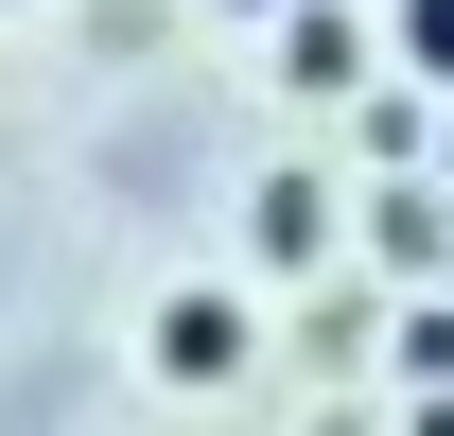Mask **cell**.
<instances>
[{"label":"cell","mask_w":454,"mask_h":436,"mask_svg":"<svg viewBox=\"0 0 454 436\" xmlns=\"http://www.w3.org/2000/svg\"><path fill=\"white\" fill-rule=\"evenodd\" d=\"M262 315H245V279H175L158 297V384H245Z\"/></svg>","instance_id":"1"},{"label":"cell","mask_w":454,"mask_h":436,"mask_svg":"<svg viewBox=\"0 0 454 436\" xmlns=\"http://www.w3.org/2000/svg\"><path fill=\"white\" fill-rule=\"evenodd\" d=\"M349 70H367V35H349L333 0H297L280 18V88H349Z\"/></svg>","instance_id":"2"},{"label":"cell","mask_w":454,"mask_h":436,"mask_svg":"<svg viewBox=\"0 0 454 436\" xmlns=\"http://www.w3.org/2000/svg\"><path fill=\"white\" fill-rule=\"evenodd\" d=\"M315 245H333V210H315V175H280L262 192V262H315Z\"/></svg>","instance_id":"3"},{"label":"cell","mask_w":454,"mask_h":436,"mask_svg":"<svg viewBox=\"0 0 454 436\" xmlns=\"http://www.w3.org/2000/svg\"><path fill=\"white\" fill-rule=\"evenodd\" d=\"M385 35H402V70H419V88H454V0H402Z\"/></svg>","instance_id":"4"},{"label":"cell","mask_w":454,"mask_h":436,"mask_svg":"<svg viewBox=\"0 0 454 436\" xmlns=\"http://www.w3.org/2000/svg\"><path fill=\"white\" fill-rule=\"evenodd\" d=\"M419 436H454V384H437V401H419Z\"/></svg>","instance_id":"5"},{"label":"cell","mask_w":454,"mask_h":436,"mask_svg":"<svg viewBox=\"0 0 454 436\" xmlns=\"http://www.w3.org/2000/svg\"><path fill=\"white\" fill-rule=\"evenodd\" d=\"M227 18H280V0H227Z\"/></svg>","instance_id":"6"}]
</instances>
